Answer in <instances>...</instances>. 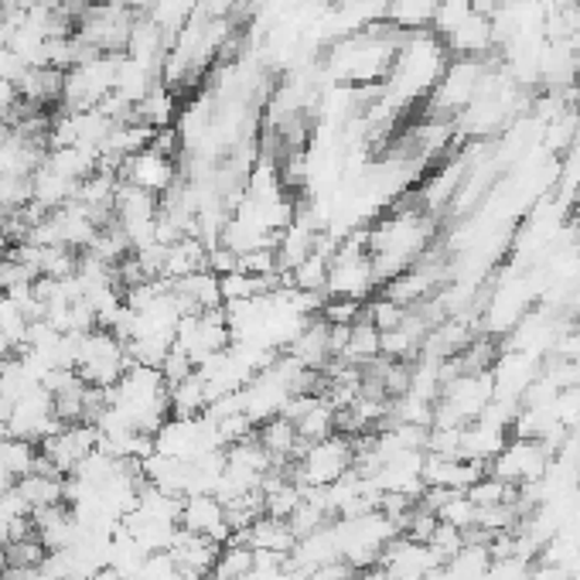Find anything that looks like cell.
<instances>
[{
    "instance_id": "obj_1",
    "label": "cell",
    "mask_w": 580,
    "mask_h": 580,
    "mask_svg": "<svg viewBox=\"0 0 580 580\" xmlns=\"http://www.w3.org/2000/svg\"><path fill=\"white\" fill-rule=\"evenodd\" d=\"M434 239H437V215H430L421 205L417 191H406L382 215H376L366 226V246H369L379 287L400 277L421 257H427L434 250Z\"/></svg>"
},
{
    "instance_id": "obj_2",
    "label": "cell",
    "mask_w": 580,
    "mask_h": 580,
    "mask_svg": "<svg viewBox=\"0 0 580 580\" xmlns=\"http://www.w3.org/2000/svg\"><path fill=\"white\" fill-rule=\"evenodd\" d=\"M448 66H451V51L445 38H437L434 32L406 35L393 59L390 75L382 79V86H376V99L390 106L393 114H403L406 106L434 93Z\"/></svg>"
},
{
    "instance_id": "obj_3",
    "label": "cell",
    "mask_w": 580,
    "mask_h": 580,
    "mask_svg": "<svg viewBox=\"0 0 580 580\" xmlns=\"http://www.w3.org/2000/svg\"><path fill=\"white\" fill-rule=\"evenodd\" d=\"M406 32L393 27L390 21H382L369 32H358L348 38H339L331 48H324V75L331 82H345V86H382V79L390 75L393 59L403 45Z\"/></svg>"
},
{
    "instance_id": "obj_4",
    "label": "cell",
    "mask_w": 580,
    "mask_h": 580,
    "mask_svg": "<svg viewBox=\"0 0 580 580\" xmlns=\"http://www.w3.org/2000/svg\"><path fill=\"white\" fill-rule=\"evenodd\" d=\"M106 396L117 410L127 413L137 430L151 437L171 417V386L164 382L161 369L130 366L114 390H106Z\"/></svg>"
},
{
    "instance_id": "obj_5",
    "label": "cell",
    "mask_w": 580,
    "mask_h": 580,
    "mask_svg": "<svg viewBox=\"0 0 580 580\" xmlns=\"http://www.w3.org/2000/svg\"><path fill=\"white\" fill-rule=\"evenodd\" d=\"M376 287H379V281H376V270H372L369 246H366V229H355V233L342 236L339 246H335V253H331L324 294L366 304V297Z\"/></svg>"
},
{
    "instance_id": "obj_6",
    "label": "cell",
    "mask_w": 580,
    "mask_h": 580,
    "mask_svg": "<svg viewBox=\"0 0 580 580\" xmlns=\"http://www.w3.org/2000/svg\"><path fill=\"white\" fill-rule=\"evenodd\" d=\"M130 366L133 363L127 355V342H120L109 328H93L82 335L79 363H75V372L82 382L99 386V390H114Z\"/></svg>"
},
{
    "instance_id": "obj_7",
    "label": "cell",
    "mask_w": 580,
    "mask_h": 580,
    "mask_svg": "<svg viewBox=\"0 0 580 580\" xmlns=\"http://www.w3.org/2000/svg\"><path fill=\"white\" fill-rule=\"evenodd\" d=\"M352 464H355L352 437L331 434L324 440H315V445H304L297 461H291V478L300 488H328L331 482H339Z\"/></svg>"
},
{
    "instance_id": "obj_8",
    "label": "cell",
    "mask_w": 580,
    "mask_h": 580,
    "mask_svg": "<svg viewBox=\"0 0 580 580\" xmlns=\"http://www.w3.org/2000/svg\"><path fill=\"white\" fill-rule=\"evenodd\" d=\"M492 69H495L492 55H485V59H451V66L440 75L434 93L427 96V114L454 120L461 109L478 96L482 82Z\"/></svg>"
},
{
    "instance_id": "obj_9",
    "label": "cell",
    "mask_w": 580,
    "mask_h": 580,
    "mask_svg": "<svg viewBox=\"0 0 580 580\" xmlns=\"http://www.w3.org/2000/svg\"><path fill=\"white\" fill-rule=\"evenodd\" d=\"M233 345V328L226 321V308L191 311L175 328V348H181L191 363L202 366L212 355L226 352Z\"/></svg>"
},
{
    "instance_id": "obj_10",
    "label": "cell",
    "mask_w": 580,
    "mask_h": 580,
    "mask_svg": "<svg viewBox=\"0 0 580 580\" xmlns=\"http://www.w3.org/2000/svg\"><path fill=\"white\" fill-rule=\"evenodd\" d=\"M549 461H554V454H549L540 440L509 437V445L502 448V454H495V461L488 464V475L522 488V485L540 482L546 475Z\"/></svg>"
},
{
    "instance_id": "obj_11",
    "label": "cell",
    "mask_w": 580,
    "mask_h": 580,
    "mask_svg": "<svg viewBox=\"0 0 580 580\" xmlns=\"http://www.w3.org/2000/svg\"><path fill=\"white\" fill-rule=\"evenodd\" d=\"M120 181H127L133 188H144L161 199L164 191H171L178 185V157L147 147L144 154H133L120 164Z\"/></svg>"
},
{
    "instance_id": "obj_12",
    "label": "cell",
    "mask_w": 580,
    "mask_h": 580,
    "mask_svg": "<svg viewBox=\"0 0 580 580\" xmlns=\"http://www.w3.org/2000/svg\"><path fill=\"white\" fill-rule=\"evenodd\" d=\"M96 448H99V430L93 424H69L59 434L42 440V454L59 467L66 478L75 472L79 461H86Z\"/></svg>"
},
{
    "instance_id": "obj_13",
    "label": "cell",
    "mask_w": 580,
    "mask_h": 580,
    "mask_svg": "<svg viewBox=\"0 0 580 580\" xmlns=\"http://www.w3.org/2000/svg\"><path fill=\"white\" fill-rule=\"evenodd\" d=\"M543 372V358L530 352H512L502 348L492 366V382H495V400H522L533 379Z\"/></svg>"
},
{
    "instance_id": "obj_14",
    "label": "cell",
    "mask_w": 580,
    "mask_h": 580,
    "mask_svg": "<svg viewBox=\"0 0 580 580\" xmlns=\"http://www.w3.org/2000/svg\"><path fill=\"white\" fill-rule=\"evenodd\" d=\"M181 530L209 536L215 543H229V536H233L229 519H226V506L212 492L188 495L185 506H181Z\"/></svg>"
},
{
    "instance_id": "obj_15",
    "label": "cell",
    "mask_w": 580,
    "mask_h": 580,
    "mask_svg": "<svg viewBox=\"0 0 580 580\" xmlns=\"http://www.w3.org/2000/svg\"><path fill=\"white\" fill-rule=\"evenodd\" d=\"M233 543H246L253 549V554H281V557H291V549L297 546V536L291 530V522L281 519V516H260L250 530L242 533H233L229 536Z\"/></svg>"
},
{
    "instance_id": "obj_16",
    "label": "cell",
    "mask_w": 580,
    "mask_h": 580,
    "mask_svg": "<svg viewBox=\"0 0 580 580\" xmlns=\"http://www.w3.org/2000/svg\"><path fill=\"white\" fill-rule=\"evenodd\" d=\"M482 475H488V464H475L464 458H434L424 461V485L427 488H448V492H467Z\"/></svg>"
},
{
    "instance_id": "obj_17",
    "label": "cell",
    "mask_w": 580,
    "mask_h": 580,
    "mask_svg": "<svg viewBox=\"0 0 580 580\" xmlns=\"http://www.w3.org/2000/svg\"><path fill=\"white\" fill-rule=\"evenodd\" d=\"M451 59H485L495 48V27L488 14H467L454 32L445 38Z\"/></svg>"
},
{
    "instance_id": "obj_18",
    "label": "cell",
    "mask_w": 580,
    "mask_h": 580,
    "mask_svg": "<svg viewBox=\"0 0 580 580\" xmlns=\"http://www.w3.org/2000/svg\"><path fill=\"white\" fill-rule=\"evenodd\" d=\"M580 82V59L570 42H546L540 55V86L543 90H570Z\"/></svg>"
},
{
    "instance_id": "obj_19",
    "label": "cell",
    "mask_w": 580,
    "mask_h": 580,
    "mask_svg": "<svg viewBox=\"0 0 580 580\" xmlns=\"http://www.w3.org/2000/svg\"><path fill=\"white\" fill-rule=\"evenodd\" d=\"M512 430L509 427H495L488 421H472L461 427V458L475 461V464H492L495 454H502L509 445Z\"/></svg>"
},
{
    "instance_id": "obj_20",
    "label": "cell",
    "mask_w": 580,
    "mask_h": 580,
    "mask_svg": "<svg viewBox=\"0 0 580 580\" xmlns=\"http://www.w3.org/2000/svg\"><path fill=\"white\" fill-rule=\"evenodd\" d=\"M287 355L297 358L304 369L324 372V366L331 363V358H335V355H331V345H328V324H324L321 318L308 321V328H304L300 335L291 342Z\"/></svg>"
},
{
    "instance_id": "obj_21",
    "label": "cell",
    "mask_w": 580,
    "mask_h": 580,
    "mask_svg": "<svg viewBox=\"0 0 580 580\" xmlns=\"http://www.w3.org/2000/svg\"><path fill=\"white\" fill-rule=\"evenodd\" d=\"M257 437H260L263 451L273 458V464H291V461H297V454L304 451V440H300L297 427H294L287 417H273V421L260 424V427H257Z\"/></svg>"
},
{
    "instance_id": "obj_22",
    "label": "cell",
    "mask_w": 580,
    "mask_h": 580,
    "mask_svg": "<svg viewBox=\"0 0 580 580\" xmlns=\"http://www.w3.org/2000/svg\"><path fill=\"white\" fill-rule=\"evenodd\" d=\"M175 291L185 297V304L191 311H212V308H226L223 300V284H218V273H212L209 267L199 273H188V277L175 281Z\"/></svg>"
},
{
    "instance_id": "obj_23",
    "label": "cell",
    "mask_w": 580,
    "mask_h": 580,
    "mask_svg": "<svg viewBox=\"0 0 580 580\" xmlns=\"http://www.w3.org/2000/svg\"><path fill=\"white\" fill-rule=\"evenodd\" d=\"M14 488L21 492V499L27 502V509L38 512V509H51V506H62L66 502V478L59 475H42L32 472L14 482ZM69 506V502H66Z\"/></svg>"
},
{
    "instance_id": "obj_24",
    "label": "cell",
    "mask_w": 580,
    "mask_h": 580,
    "mask_svg": "<svg viewBox=\"0 0 580 580\" xmlns=\"http://www.w3.org/2000/svg\"><path fill=\"white\" fill-rule=\"evenodd\" d=\"M379 355H382V331L369 318H358L348 328V342H345V352L339 358H345V363L363 369V366L376 363Z\"/></svg>"
},
{
    "instance_id": "obj_25",
    "label": "cell",
    "mask_w": 580,
    "mask_h": 580,
    "mask_svg": "<svg viewBox=\"0 0 580 580\" xmlns=\"http://www.w3.org/2000/svg\"><path fill=\"white\" fill-rule=\"evenodd\" d=\"M209 403H212V396H209V386L199 376V369L188 379H181L178 386H171V417H178V421L202 417V413L209 410Z\"/></svg>"
},
{
    "instance_id": "obj_26",
    "label": "cell",
    "mask_w": 580,
    "mask_h": 580,
    "mask_svg": "<svg viewBox=\"0 0 580 580\" xmlns=\"http://www.w3.org/2000/svg\"><path fill=\"white\" fill-rule=\"evenodd\" d=\"M434 14H437V0H390L386 21L406 35H417V32H430Z\"/></svg>"
},
{
    "instance_id": "obj_27",
    "label": "cell",
    "mask_w": 580,
    "mask_h": 580,
    "mask_svg": "<svg viewBox=\"0 0 580 580\" xmlns=\"http://www.w3.org/2000/svg\"><path fill=\"white\" fill-rule=\"evenodd\" d=\"M35 461H38V448L32 445V440L24 437H0V472H4L8 478H24L35 472Z\"/></svg>"
},
{
    "instance_id": "obj_28",
    "label": "cell",
    "mask_w": 580,
    "mask_h": 580,
    "mask_svg": "<svg viewBox=\"0 0 580 580\" xmlns=\"http://www.w3.org/2000/svg\"><path fill=\"white\" fill-rule=\"evenodd\" d=\"M294 427H297L304 445H315V440H324L331 434H339V427H335V406H331L324 396H318V403L308 413H304V417Z\"/></svg>"
},
{
    "instance_id": "obj_29",
    "label": "cell",
    "mask_w": 580,
    "mask_h": 580,
    "mask_svg": "<svg viewBox=\"0 0 580 580\" xmlns=\"http://www.w3.org/2000/svg\"><path fill=\"white\" fill-rule=\"evenodd\" d=\"M253 570V549L246 546V543H226L223 546V554H218L215 567H212V580H236L242 573H250Z\"/></svg>"
},
{
    "instance_id": "obj_30",
    "label": "cell",
    "mask_w": 580,
    "mask_h": 580,
    "mask_svg": "<svg viewBox=\"0 0 580 580\" xmlns=\"http://www.w3.org/2000/svg\"><path fill=\"white\" fill-rule=\"evenodd\" d=\"M475 516H478V506L467 499L464 492H454L451 499L437 509V519L448 522V526H454V530H461V533L475 526Z\"/></svg>"
},
{
    "instance_id": "obj_31",
    "label": "cell",
    "mask_w": 580,
    "mask_h": 580,
    "mask_svg": "<svg viewBox=\"0 0 580 580\" xmlns=\"http://www.w3.org/2000/svg\"><path fill=\"white\" fill-rule=\"evenodd\" d=\"M467 14H475L472 0H437V14H434L430 32H434L437 38H448Z\"/></svg>"
},
{
    "instance_id": "obj_32",
    "label": "cell",
    "mask_w": 580,
    "mask_h": 580,
    "mask_svg": "<svg viewBox=\"0 0 580 580\" xmlns=\"http://www.w3.org/2000/svg\"><path fill=\"white\" fill-rule=\"evenodd\" d=\"M363 318H369L379 331H393V328H400L403 324V318H406V308L403 304H396V300H390V297H376V300H369L366 304V315Z\"/></svg>"
},
{
    "instance_id": "obj_33",
    "label": "cell",
    "mask_w": 580,
    "mask_h": 580,
    "mask_svg": "<svg viewBox=\"0 0 580 580\" xmlns=\"http://www.w3.org/2000/svg\"><path fill=\"white\" fill-rule=\"evenodd\" d=\"M554 410V421L564 430H580V386H567V390L557 393V400L549 403Z\"/></svg>"
},
{
    "instance_id": "obj_34",
    "label": "cell",
    "mask_w": 580,
    "mask_h": 580,
    "mask_svg": "<svg viewBox=\"0 0 580 580\" xmlns=\"http://www.w3.org/2000/svg\"><path fill=\"white\" fill-rule=\"evenodd\" d=\"M133 580H181V577H178V564L168 549H157V554H147V560L133 573Z\"/></svg>"
},
{
    "instance_id": "obj_35",
    "label": "cell",
    "mask_w": 580,
    "mask_h": 580,
    "mask_svg": "<svg viewBox=\"0 0 580 580\" xmlns=\"http://www.w3.org/2000/svg\"><path fill=\"white\" fill-rule=\"evenodd\" d=\"M363 315H366V304H363V300L328 297L324 308H321V321H328V324H355Z\"/></svg>"
},
{
    "instance_id": "obj_36",
    "label": "cell",
    "mask_w": 580,
    "mask_h": 580,
    "mask_svg": "<svg viewBox=\"0 0 580 580\" xmlns=\"http://www.w3.org/2000/svg\"><path fill=\"white\" fill-rule=\"evenodd\" d=\"M434 554L440 557V560H451L458 549L464 546V533L461 530H454V526H448V522H437V530H434V536H430V543H427Z\"/></svg>"
},
{
    "instance_id": "obj_37",
    "label": "cell",
    "mask_w": 580,
    "mask_h": 580,
    "mask_svg": "<svg viewBox=\"0 0 580 580\" xmlns=\"http://www.w3.org/2000/svg\"><path fill=\"white\" fill-rule=\"evenodd\" d=\"M196 369H199V366L191 363V358H188L181 348H171L168 358L161 363V376H164V382H168V386H178L181 379H188Z\"/></svg>"
},
{
    "instance_id": "obj_38",
    "label": "cell",
    "mask_w": 580,
    "mask_h": 580,
    "mask_svg": "<svg viewBox=\"0 0 580 580\" xmlns=\"http://www.w3.org/2000/svg\"><path fill=\"white\" fill-rule=\"evenodd\" d=\"M554 355H560V358H580V321L567 324V331L560 335Z\"/></svg>"
},
{
    "instance_id": "obj_39",
    "label": "cell",
    "mask_w": 580,
    "mask_h": 580,
    "mask_svg": "<svg viewBox=\"0 0 580 580\" xmlns=\"http://www.w3.org/2000/svg\"><path fill=\"white\" fill-rule=\"evenodd\" d=\"M570 45H573V51H577V59H580V32H577L573 38H570Z\"/></svg>"
},
{
    "instance_id": "obj_40",
    "label": "cell",
    "mask_w": 580,
    "mask_h": 580,
    "mask_svg": "<svg viewBox=\"0 0 580 580\" xmlns=\"http://www.w3.org/2000/svg\"><path fill=\"white\" fill-rule=\"evenodd\" d=\"M236 580H260V577H257V573L250 570V573H242V577H236Z\"/></svg>"
},
{
    "instance_id": "obj_41",
    "label": "cell",
    "mask_w": 580,
    "mask_h": 580,
    "mask_svg": "<svg viewBox=\"0 0 580 580\" xmlns=\"http://www.w3.org/2000/svg\"><path fill=\"white\" fill-rule=\"evenodd\" d=\"M253 4H263V0H253Z\"/></svg>"
}]
</instances>
